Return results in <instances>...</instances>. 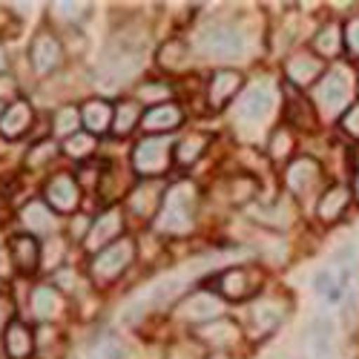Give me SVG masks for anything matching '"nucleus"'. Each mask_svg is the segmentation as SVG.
<instances>
[{
  "mask_svg": "<svg viewBox=\"0 0 359 359\" xmlns=\"http://www.w3.org/2000/svg\"><path fill=\"white\" fill-rule=\"evenodd\" d=\"M196 207L198 196L190 182H175L172 187L164 190L158 216H156V230L161 236H184L196 227Z\"/></svg>",
  "mask_w": 359,
  "mask_h": 359,
  "instance_id": "1",
  "label": "nucleus"
},
{
  "mask_svg": "<svg viewBox=\"0 0 359 359\" xmlns=\"http://www.w3.org/2000/svg\"><path fill=\"white\" fill-rule=\"evenodd\" d=\"M351 95H353V78L342 67L327 69L313 86V104L322 118L345 115V109L351 107Z\"/></svg>",
  "mask_w": 359,
  "mask_h": 359,
  "instance_id": "2",
  "label": "nucleus"
},
{
  "mask_svg": "<svg viewBox=\"0 0 359 359\" xmlns=\"http://www.w3.org/2000/svg\"><path fill=\"white\" fill-rule=\"evenodd\" d=\"M196 46L201 55L216 61H236L245 55V35L236 23H210L198 32Z\"/></svg>",
  "mask_w": 359,
  "mask_h": 359,
  "instance_id": "3",
  "label": "nucleus"
},
{
  "mask_svg": "<svg viewBox=\"0 0 359 359\" xmlns=\"http://www.w3.org/2000/svg\"><path fill=\"white\" fill-rule=\"evenodd\" d=\"M133 259H135V242L130 236H124V238H118L115 245H109L93 256V262H89V276H93L95 285H109L127 271Z\"/></svg>",
  "mask_w": 359,
  "mask_h": 359,
  "instance_id": "4",
  "label": "nucleus"
},
{
  "mask_svg": "<svg viewBox=\"0 0 359 359\" xmlns=\"http://www.w3.org/2000/svg\"><path fill=\"white\" fill-rule=\"evenodd\" d=\"M276 109V89L267 83H253L250 89H245L242 98L236 107V127L238 130H256L259 124H264L267 118Z\"/></svg>",
  "mask_w": 359,
  "mask_h": 359,
  "instance_id": "5",
  "label": "nucleus"
},
{
  "mask_svg": "<svg viewBox=\"0 0 359 359\" xmlns=\"http://www.w3.org/2000/svg\"><path fill=\"white\" fill-rule=\"evenodd\" d=\"M172 144L170 138H156V135H144L133 147V170L144 178H156L170 170L172 164Z\"/></svg>",
  "mask_w": 359,
  "mask_h": 359,
  "instance_id": "6",
  "label": "nucleus"
},
{
  "mask_svg": "<svg viewBox=\"0 0 359 359\" xmlns=\"http://www.w3.org/2000/svg\"><path fill=\"white\" fill-rule=\"evenodd\" d=\"M175 313H178V319H184L190 325H207L213 319H222L224 299L219 293H210V290H196V293H187L182 302H178Z\"/></svg>",
  "mask_w": 359,
  "mask_h": 359,
  "instance_id": "7",
  "label": "nucleus"
},
{
  "mask_svg": "<svg viewBox=\"0 0 359 359\" xmlns=\"http://www.w3.org/2000/svg\"><path fill=\"white\" fill-rule=\"evenodd\" d=\"M124 213H121V207H107L104 213H98V219L93 222V227H89L86 233V250H93V253H101L104 248L115 245L118 238H124Z\"/></svg>",
  "mask_w": 359,
  "mask_h": 359,
  "instance_id": "8",
  "label": "nucleus"
},
{
  "mask_svg": "<svg viewBox=\"0 0 359 359\" xmlns=\"http://www.w3.org/2000/svg\"><path fill=\"white\" fill-rule=\"evenodd\" d=\"M287 316V302L276 296H259L248 311V322H250V334L253 337H264L276 331Z\"/></svg>",
  "mask_w": 359,
  "mask_h": 359,
  "instance_id": "9",
  "label": "nucleus"
},
{
  "mask_svg": "<svg viewBox=\"0 0 359 359\" xmlns=\"http://www.w3.org/2000/svg\"><path fill=\"white\" fill-rule=\"evenodd\" d=\"M61 61H64L61 41H57L49 29L38 32L32 38V43H29V64H32V69L38 75H49V72H55L57 67H61Z\"/></svg>",
  "mask_w": 359,
  "mask_h": 359,
  "instance_id": "10",
  "label": "nucleus"
},
{
  "mask_svg": "<svg viewBox=\"0 0 359 359\" xmlns=\"http://www.w3.org/2000/svg\"><path fill=\"white\" fill-rule=\"evenodd\" d=\"M46 204L52 207L55 213H75L78 204H81V190H78V182L75 175L69 172H57L46 182Z\"/></svg>",
  "mask_w": 359,
  "mask_h": 359,
  "instance_id": "11",
  "label": "nucleus"
},
{
  "mask_svg": "<svg viewBox=\"0 0 359 359\" xmlns=\"http://www.w3.org/2000/svg\"><path fill=\"white\" fill-rule=\"evenodd\" d=\"M259 285H262V273L256 267H230V271L219 276V296L242 302V299L259 290Z\"/></svg>",
  "mask_w": 359,
  "mask_h": 359,
  "instance_id": "12",
  "label": "nucleus"
},
{
  "mask_svg": "<svg viewBox=\"0 0 359 359\" xmlns=\"http://www.w3.org/2000/svg\"><path fill=\"white\" fill-rule=\"evenodd\" d=\"M322 182V167L316 158L302 156V158H293L285 170V187L293 196H308L316 184Z\"/></svg>",
  "mask_w": 359,
  "mask_h": 359,
  "instance_id": "13",
  "label": "nucleus"
},
{
  "mask_svg": "<svg viewBox=\"0 0 359 359\" xmlns=\"http://www.w3.org/2000/svg\"><path fill=\"white\" fill-rule=\"evenodd\" d=\"M4 351L9 359H29L35 353V331L23 319H12L4 327Z\"/></svg>",
  "mask_w": 359,
  "mask_h": 359,
  "instance_id": "14",
  "label": "nucleus"
},
{
  "mask_svg": "<svg viewBox=\"0 0 359 359\" xmlns=\"http://www.w3.org/2000/svg\"><path fill=\"white\" fill-rule=\"evenodd\" d=\"M67 302H64V296L57 287L52 285H38L32 290V296H29V313H32L38 322H52L64 313Z\"/></svg>",
  "mask_w": 359,
  "mask_h": 359,
  "instance_id": "15",
  "label": "nucleus"
},
{
  "mask_svg": "<svg viewBox=\"0 0 359 359\" xmlns=\"http://www.w3.org/2000/svg\"><path fill=\"white\" fill-rule=\"evenodd\" d=\"M198 339H204L207 345H213L216 353H224L227 348H236L238 339H242V327H238L233 319L222 316V319H213L198 327Z\"/></svg>",
  "mask_w": 359,
  "mask_h": 359,
  "instance_id": "16",
  "label": "nucleus"
},
{
  "mask_svg": "<svg viewBox=\"0 0 359 359\" xmlns=\"http://www.w3.org/2000/svg\"><path fill=\"white\" fill-rule=\"evenodd\" d=\"M161 198H164V190L156 184V178H144L141 184L133 187L127 204H130V213L138 216V219H149V216H158V207H161Z\"/></svg>",
  "mask_w": 359,
  "mask_h": 359,
  "instance_id": "17",
  "label": "nucleus"
},
{
  "mask_svg": "<svg viewBox=\"0 0 359 359\" xmlns=\"http://www.w3.org/2000/svg\"><path fill=\"white\" fill-rule=\"evenodd\" d=\"M238 89H242V75L236 69H216L210 83H207V101L213 109H222L230 98H236Z\"/></svg>",
  "mask_w": 359,
  "mask_h": 359,
  "instance_id": "18",
  "label": "nucleus"
},
{
  "mask_svg": "<svg viewBox=\"0 0 359 359\" xmlns=\"http://www.w3.org/2000/svg\"><path fill=\"white\" fill-rule=\"evenodd\" d=\"M20 224L26 236H49L55 233V210L46 201H29L20 210Z\"/></svg>",
  "mask_w": 359,
  "mask_h": 359,
  "instance_id": "19",
  "label": "nucleus"
},
{
  "mask_svg": "<svg viewBox=\"0 0 359 359\" xmlns=\"http://www.w3.org/2000/svg\"><path fill=\"white\" fill-rule=\"evenodd\" d=\"M348 204H351V187H345V184H331V187L322 193V198H319V204H316V216H319V222H325V224H334L337 219L345 216Z\"/></svg>",
  "mask_w": 359,
  "mask_h": 359,
  "instance_id": "20",
  "label": "nucleus"
},
{
  "mask_svg": "<svg viewBox=\"0 0 359 359\" xmlns=\"http://www.w3.org/2000/svg\"><path fill=\"white\" fill-rule=\"evenodd\" d=\"M32 118H35V112H32V107H29V101H12L6 109H4V115H0V135L4 138H20L26 130H29V124H32Z\"/></svg>",
  "mask_w": 359,
  "mask_h": 359,
  "instance_id": "21",
  "label": "nucleus"
},
{
  "mask_svg": "<svg viewBox=\"0 0 359 359\" xmlns=\"http://www.w3.org/2000/svg\"><path fill=\"white\" fill-rule=\"evenodd\" d=\"M285 75L296 86H308L322 75V61L313 52H296L290 61L285 64Z\"/></svg>",
  "mask_w": 359,
  "mask_h": 359,
  "instance_id": "22",
  "label": "nucleus"
},
{
  "mask_svg": "<svg viewBox=\"0 0 359 359\" xmlns=\"http://www.w3.org/2000/svg\"><path fill=\"white\" fill-rule=\"evenodd\" d=\"M184 121V112L178 104H158L153 109H147L144 118H141V127L147 133H167V130H175L178 124Z\"/></svg>",
  "mask_w": 359,
  "mask_h": 359,
  "instance_id": "23",
  "label": "nucleus"
},
{
  "mask_svg": "<svg viewBox=\"0 0 359 359\" xmlns=\"http://www.w3.org/2000/svg\"><path fill=\"white\" fill-rule=\"evenodd\" d=\"M9 256H12V264L20 273H32L41 264V248L35 242V236H26V233L15 236L9 242Z\"/></svg>",
  "mask_w": 359,
  "mask_h": 359,
  "instance_id": "24",
  "label": "nucleus"
},
{
  "mask_svg": "<svg viewBox=\"0 0 359 359\" xmlns=\"http://www.w3.org/2000/svg\"><path fill=\"white\" fill-rule=\"evenodd\" d=\"M112 118H115V109L104 101V98H93L81 107V121L86 124L89 133H107L112 127Z\"/></svg>",
  "mask_w": 359,
  "mask_h": 359,
  "instance_id": "25",
  "label": "nucleus"
},
{
  "mask_svg": "<svg viewBox=\"0 0 359 359\" xmlns=\"http://www.w3.org/2000/svg\"><path fill=\"white\" fill-rule=\"evenodd\" d=\"M204 149H207V135H201V133H193V135H187V138H182L175 144V149H172V158L178 161V164H196L201 156H204Z\"/></svg>",
  "mask_w": 359,
  "mask_h": 359,
  "instance_id": "26",
  "label": "nucleus"
},
{
  "mask_svg": "<svg viewBox=\"0 0 359 359\" xmlns=\"http://www.w3.org/2000/svg\"><path fill=\"white\" fill-rule=\"evenodd\" d=\"M141 118H144V112H141L138 101H121V104L115 107L112 130H115L118 135H127V133H133V130L141 124Z\"/></svg>",
  "mask_w": 359,
  "mask_h": 359,
  "instance_id": "27",
  "label": "nucleus"
},
{
  "mask_svg": "<svg viewBox=\"0 0 359 359\" xmlns=\"http://www.w3.org/2000/svg\"><path fill=\"white\" fill-rule=\"evenodd\" d=\"M342 43H345V35L339 32V26H337V23L322 26L319 32H316V38H313V49H316V55H325V57L339 55Z\"/></svg>",
  "mask_w": 359,
  "mask_h": 359,
  "instance_id": "28",
  "label": "nucleus"
},
{
  "mask_svg": "<svg viewBox=\"0 0 359 359\" xmlns=\"http://www.w3.org/2000/svg\"><path fill=\"white\" fill-rule=\"evenodd\" d=\"M313 287H316V293L325 299V302H339L342 290H345V279H339L334 271H319L313 276Z\"/></svg>",
  "mask_w": 359,
  "mask_h": 359,
  "instance_id": "29",
  "label": "nucleus"
},
{
  "mask_svg": "<svg viewBox=\"0 0 359 359\" xmlns=\"http://www.w3.org/2000/svg\"><path fill=\"white\" fill-rule=\"evenodd\" d=\"M293 147H296V141H293V133L279 127V130L271 135V147H267V153H271V158H273V161H287V164H290Z\"/></svg>",
  "mask_w": 359,
  "mask_h": 359,
  "instance_id": "30",
  "label": "nucleus"
},
{
  "mask_svg": "<svg viewBox=\"0 0 359 359\" xmlns=\"http://www.w3.org/2000/svg\"><path fill=\"white\" fill-rule=\"evenodd\" d=\"M78 124H81V109L78 107H64V109H57L55 115V135H64V138H72L78 133Z\"/></svg>",
  "mask_w": 359,
  "mask_h": 359,
  "instance_id": "31",
  "label": "nucleus"
},
{
  "mask_svg": "<svg viewBox=\"0 0 359 359\" xmlns=\"http://www.w3.org/2000/svg\"><path fill=\"white\" fill-rule=\"evenodd\" d=\"M170 95H172V89H170V83L167 81H149V83H144L141 89H138V101H144V104H170Z\"/></svg>",
  "mask_w": 359,
  "mask_h": 359,
  "instance_id": "32",
  "label": "nucleus"
},
{
  "mask_svg": "<svg viewBox=\"0 0 359 359\" xmlns=\"http://www.w3.org/2000/svg\"><path fill=\"white\" fill-rule=\"evenodd\" d=\"M64 149H67V156H72V158H86V156H93V149H95V135L75 133L72 138H67Z\"/></svg>",
  "mask_w": 359,
  "mask_h": 359,
  "instance_id": "33",
  "label": "nucleus"
},
{
  "mask_svg": "<svg viewBox=\"0 0 359 359\" xmlns=\"http://www.w3.org/2000/svg\"><path fill=\"white\" fill-rule=\"evenodd\" d=\"M164 359H207V356H204V351H201L198 342H193V339H178V342H172V345L167 348V356H164Z\"/></svg>",
  "mask_w": 359,
  "mask_h": 359,
  "instance_id": "34",
  "label": "nucleus"
},
{
  "mask_svg": "<svg viewBox=\"0 0 359 359\" xmlns=\"http://www.w3.org/2000/svg\"><path fill=\"white\" fill-rule=\"evenodd\" d=\"M184 57H187V46L178 43V41H172V43H167V46L161 49V64H164V69H182V67H184Z\"/></svg>",
  "mask_w": 359,
  "mask_h": 359,
  "instance_id": "35",
  "label": "nucleus"
},
{
  "mask_svg": "<svg viewBox=\"0 0 359 359\" xmlns=\"http://www.w3.org/2000/svg\"><path fill=\"white\" fill-rule=\"evenodd\" d=\"M55 153H57L55 141H41V144H35L32 149H29L26 164H29V167H41V164H46L49 158H55Z\"/></svg>",
  "mask_w": 359,
  "mask_h": 359,
  "instance_id": "36",
  "label": "nucleus"
},
{
  "mask_svg": "<svg viewBox=\"0 0 359 359\" xmlns=\"http://www.w3.org/2000/svg\"><path fill=\"white\" fill-rule=\"evenodd\" d=\"M230 196H233L236 204H248V201H253V196H256V182H253V178H233Z\"/></svg>",
  "mask_w": 359,
  "mask_h": 359,
  "instance_id": "37",
  "label": "nucleus"
},
{
  "mask_svg": "<svg viewBox=\"0 0 359 359\" xmlns=\"http://www.w3.org/2000/svg\"><path fill=\"white\" fill-rule=\"evenodd\" d=\"M86 12L83 4H55L52 6V15L61 18V23H78V15Z\"/></svg>",
  "mask_w": 359,
  "mask_h": 359,
  "instance_id": "38",
  "label": "nucleus"
},
{
  "mask_svg": "<svg viewBox=\"0 0 359 359\" xmlns=\"http://www.w3.org/2000/svg\"><path fill=\"white\" fill-rule=\"evenodd\" d=\"M342 130L351 135V138H359V104H351L348 109H345V115H342Z\"/></svg>",
  "mask_w": 359,
  "mask_h": 359,
  "instance_id": "39",
  "label": "nucleus"
},
{
  "mask_svg": "<svg viewBox=\"0 0 359 359\" xmlns=\"http://www.w3.org/2000/svg\"><path fill=\"white\" fill-rule=\"evenodd\" d=\"M345 49L353 57H359V18L348 20V26H345Z\"/></svg>",
  "mask_w": 359,
  "mask_h": 359,
  "instance_id": "40",
  "label": "nucleus"
},
{
  "mask_svg": "<svg viewBox=\"0 0 359 359\" xmlns=\"http://www.w3.org/2000/svg\"><path fill=\"white\" fill-rule=\"evenodd\" d=\"M9 264H12V256H6V250H4V253H0V276L9 273Z\"/></svg>",
  "mask_w": 359,
  "mask_h": 359,
  "instance_id": "41",
  "label": "nucleus"
},
{
  "mask_svg": "<svg viewBox=\"0 0 359 359\" xmlns=\"http://www.w3.org/2000/svg\"><path fill=\"white\" fill-rule=\"evenodd\" d=\"M353 198L359 201V158H356V172H353Z\"/></svg>",
  "mask_w": 359,
  "mask_h": 359,
  "instance_id": "42",
  "label": "nucleus"
},
{
  "mask_svg": "<svg viewBox=\"0 0 359 359\" xmlns=\"http://www.w3.org/2000/svg\"><path fill=\"white\" fill-rule=\"evenodd\" d=\"M6 67H9V57H6V49L0 46V72H6Z\"/></svg>",
  "mask_w": 359,
  "mask_h": 359,
  "instance_id": "43",
  "label": "nucleus"
},
{
  "mask_svg": "<svg viewBox=\"0 0 359 359\" xmlns=\"http://www.w3.org/2000/svg\"><path fill=\"white\" fill-rule=\"evenodd\" d=\"M207 359H236V356H230V353H213V356H207Z\"/></svg>",
  "mask_w": 359,
  "mask_h": 359,
  "instance_id": "44",
  "label": "nucleus"
},
{
  "mask_svg": "<svg viewBox=\"0 0 359 359\" xmlns=\"http://www.w3.org/2000/svg\"><path fill=\"white\" fill-rule=\"evenodd\" d=\"M0 115H4V107H0Z\"/></svg>",
  "mask_w": 359,
  "mask_h": 359,
  "instance_id": "45",
  "label": "nucleus"
},
{
  "mask_svg": "<svg viewBox=\"0 0 359 359\" xmlns=\"http://www.w3.org/2000/svg\"><path fill=\"white\" fill-rule=\"evenodd\" d=\"M0 287H4V285H0Z\"/></svg>",
  "mask_w": 359,
  "mask_h": 359,
  "instance_id": "46",
  "label": "nucleus"
}]
</instances>
